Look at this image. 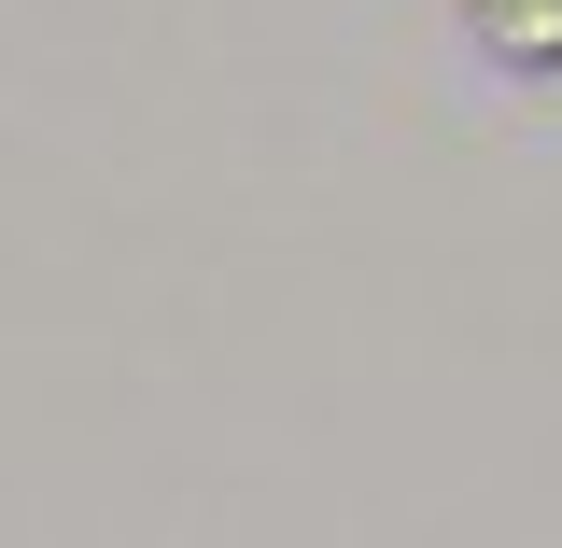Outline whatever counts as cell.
<instances>
[{
    "label": "cell",
    "mask_w": 562,
    "mask_h": 548,
    "mask_svg": "<svg viewBox=\"0 0 562 548\" xmlns=\"http://www.w3.org/2000/svg\"><path fill=\"white\" fill-rule=\"evenodd\" d=\"M464 43L520 85H562V0H464Z\"/></svg>",
    "instance_id": "1"
}]
</instances>
